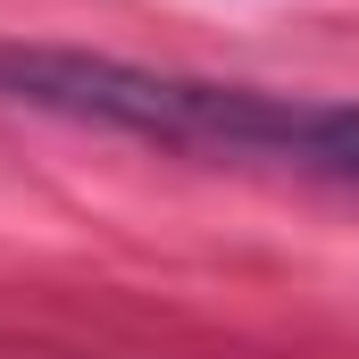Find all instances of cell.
<instances>
[{
  "mask_svg": "<svg viewBox=\"0 0 359 359\" xmlns=\"http://www.w3.org/2000/svg\"><path fill=\"white\" fill-rule=\"evenodd\" d=\"M0 100L151 151H184L209 168H259V176L359 192V100L217 84L184 67H134L109 50H42V42H0Z\"/></svg>",
  "mask_w": 359,
  "mask_h": 359,
  "instance_id": "obj_1",
  "label": "cell"
}]
</instances>
